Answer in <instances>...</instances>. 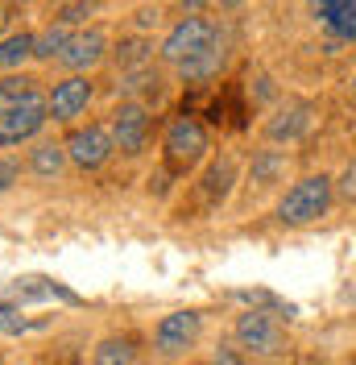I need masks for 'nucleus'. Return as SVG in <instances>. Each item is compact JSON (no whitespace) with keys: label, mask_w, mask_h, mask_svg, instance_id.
Segmentation results:
<instances>
[{"label":"nucleus","mask_w":356,"mask_h":365,"mask_svg":"<svg viewBox=\"0 0 356 365\" xmlns=\"http://www.w3.org/2000/svg\"><path fill=\"white\" fill-rule=\"evenodd\" d=\"M46 120H50V100H46L42 91H33L25 104H17L13 113L0 116V145H21V141H29Z\"/></svg>","instance_id":"4"},{"label":"nucleus","mask_w":356,"mask_h":365,"mask_svg":"<svg viewBox=\"0 0 356 365\" xmlns=\"http://www.w3.org/2000/svg\"><path fill=\"white\" fill-rule=\"evenodd\" d=\"M137 344L133 336H104L91 353V365H133Z\"/></svg>","instance_id":"13"},{"label":"nucleus","mask_w":356,"mask_h":365,"mask_svg":"<svg viewBox=\"0 0 356 365\" xmlns=\"http://www.w3.org/2000/svg\"><path fill=\"white\" fill-rule=\"evenodd\" d=\"M17 182V162L13 158H0V191H9Z\"/></svg>","instance_id":"23"},{"label":"nucleus","mask_w":356,"mask_h":365,"mask_svg":"<svg viewBox=\"0 0 356 365\" xmlns=\"http://www.w3.org/2000/svg\"><path fill=\"white\" fill-rule=\"evenodd\" d=\"M25 58H33V34H9L0 42V71L21 67Z\"/></svg>","instance_id":"17"},{"label":"nucleus","mask_w":356,"mask_h":365,"mask_svg":"<svg viewBox=\"0 0 356 365\" xmlns=\"http://www.w3.org/2000/svg\"><path fill=\"white\" fill-rule=\"evenodd\" d=\"M116 58H120L125 67H137V63L145 58V42H125V46H120V54H116Z\"/></svg>","instance_id":"22"},{"label":"nucleus","mask_w":356,"mask_h":365,"mask_svg":"<svg viewBox=\"0 0 356 365\" xmlns=\"http://www.w3.org/2000/svg\"><path fill=\"white\" fill-rule=\"evenodd\" d=\"M104 54H108V38H104L100 29H79V34H70V42L63 46L58 63L70 67V71H88V67H95Z\"/></svg>","instance_id":"9"},{"label":"nucleus","mask_w":356,"mask_h":365,"mask_svg":"<svg viewBox=\"0 0 356 365\" xmlns=\"http://www.w3.org/2000/svg\"><path fill=\"white\" fill-rule=\"evenodd\" d=\"M328 21L340 38H356V0L348 4H328Z\"/></svg>","instance_id":"18"},{"label":"nucleus","mask_w":356,"mask_h":365,"mask_svg":"<svg viewBox=\"0 0 356 365\" xmlns=\"http://www.w3.org/2000/svg\"><path fill=\"white\" fill-rule=\"evenodd\" d=\"M328 4H348V0H328Z\"/></svg>","instance_id":"28"},{"label":"nucleus","mask_w":356,"mask_h":365,"mask_svg":"<svg viewBox=\"0 0 356 365\" xmlns=\"http://www.w3.org/2000/svg\"><path fill=\"white\" fill-rule=\"evenodd\" d=\"M67 42H70V25L67 21L50 25V29H42V34H33V58H58Z\"/></svg>","instance_id":"16"},{"label":"nucleus","mask_w":356,"mask_h":365,"mask_svg":"<svg viewBox=\"0 0 356 365\" xmlns=\"http://www.w3.org/2000/svg\"><path fill=\"white\" fill-rule=\"evenodd\" d=\"M4 25H9V13H4V9H0V29H4Z\"/></svg>","instance_id":"26"},{"label":"nucleus","mask_w":356,"mask_h":365,"mask_svg":"<svg viewBox=\"0 0 356 365\" xmlns=\"http://www.w3.org/2000/svg\"><path fill=\"white\" fill-rule=\"evenodd\" d=\"M88 100H91L88 75H70L63 83H54V91H50V116L54 120H75L88 108Z\"/></svg>","instance_id":"10"},{"label":"nucleus","mask_w":356,"mask_h":365,"mask_svg":"<svg viewBox=\"0 0 356 365\" xmlns=\"http://www.w3.org/2000/svg\"><path fill=\"white\" fill-rule=\"evenodd\" d=\"M67 145V158L79 166V170H100L104 162L112 158L116 141H112V129L104 125H88V129H75V133L63 141Z\"/></svg>","instance_id":"5"},{"label":"nucleus","mask_w":356,"mask_h":365,"mask_svg":"<svg viewBox=\"0 0 356 365\" xmlns=\"http://www.w3.org/2000/svg\"><path fill=\"white\" fill-rule=\"evenodd\" d=\"M211 365H245V357H241L236 349H216V357H211Z\"/></svg>","instance_id":"24"},{"label":"nucleus","mask_w":356,"mask_h":365,"mask_svg":"<svg viewBox=\"0 0 356 365\" xmlns=\"http://www.w3.org/2000/svg\"><path fill=\"white\" fill-rule=\"evenodd\" d=\"M335 191H340V200H348V204H356V162L340 175V182H335Z\"/></svg>","instance_id":"21"},{"label":"nucleus","mask_w":356,"mask_h":365,"mask_svg":"<svg viewBox=\"0 0 356 365\" xmlns=\"http://www.w3.org/2000/svg\"><path fill=\"white\" fill-rule=\"evenodd\" d=\"M199 328H203V316L199 312H170V316H162L154 332V344L162 357H178V353H187L191 344L199 341Z\"/></svg>","instance_id":"7"},{"label":"nucleus","mask_w":356,"mask_h":365,"mask_svg":"<svg viewBox=\"0 0 356 365\" xmlns=\"http://www.w3.org/2000/svg\"><path fill=\"white\" fill-rule=\"evenodd\" d=\"M162 58H166L170 67H178L187 79H207V75H216L220 63H224L216 21H207L199 13H187V17L166 34Z\"/></svg>","instance_id":"1"},{"label":"nucleus","mask_w":356,"mask_h":365,"mask_svg":"<svg viewBox=\"0 0 356 365\" xmlns=\"http://www.w3.org/2000/svg\"><path fill=\"white\" fill-rule=\"evenodd\" d=\"M307 120H311V108H307V104H290V108H282V113L269 120L266 133L273 137V141H294V137L307 129Z\"/></svg>","instance_id":"11"},{"label":"nucleus","mask_w":356,"mask_h":365,"mask_svg":"<svg viewBox=\"0 0 356 365\" xmlns=\"http://www.w3.org/2000/svg\"><path fill=\"white\" fill-rule=\"evenodd\" d=\"M352 88H356V79H352Z\"/></svg>","instance_id":"29"},{"label":"nucleus","mask_w":356,"mask_h":365,"mask_svg":"<svg viewBox=\"0 0 356 365\" xmlns=\"http://www.w3.org/2000/svg\"><path fill=\"white\" fill-rule=\"evenodd\" d=\"M0 332H4V336L25 332V316L17 312V307H4V303H0Z\"/></svg>","instance_id":"20"},{"label":"nucleus","mask_w":356,"mask_h":365,"mask_svg":"<svg viewBox=\"0 0 356 365\" xmlns=\"http://www.w3.org/2000/svg\"><path fill=\"white\" fill-rule=\"evenodd\" d=\"M220 4H224V9H232V4H241V0H220Z\"/></svg>","instance_id":"27"},{"label":"nucleus","mask_w":356,"mask_h":365,"mask_svg":"<svg viewBox=\"0 0 356 365\" xmlns=\"http://www.w3.org/2000/svg\"><path fill=\"white\" fill-rule=\"evenodd\" d=\"M162 150H166V166L170 170H191L207 154V129H203L195 116L182 113L170 120V129L162 137Z\"/></svg>","instance_id":"3"},{"label":"nucleus","mask_w":356,"mask_h":365,"mask_svg":"<svg viewBox=\"0 0 356 365\" xmlns=\"http://www.w3.org/2000/svg\"><path fill=\"white\" fill-rule=\"evenodd\" d=\"M145 137H150V113L141 104H120L112 113V141L120 154H141Z\"/></svg>","instance_id":"8"},{"label":"nucleus","mask_w":356,"mask_h":365,"mask_svg":"<svg viewBox=\"0 0 356 365\" xmlns=\"http://www.w3.org/2000/svg\"><path fill=\"white\" fill-rule=\"evenodd\" d=\"M203 4H207V0H182V9H187V13H199Z\"/></svg>","instance_id":"25"},{"label":"nucleus","mask_w":356,"mask_h":365,"mask_svg":"<svg viewBox=\"0 0 356 365\" xmlns=\"http://www.w3.org/2000/svg\"><path fill=\"white\" fill-rule=\"evenodd\" d=\"M33 91H38V79H29V75H4L0 79V116L13 113L17 104H25Z\"/></svg>","instance_id":"15"},{"label":"nucleus","mask_w":356,"mask_h":365,"mask_svg":"<svg viewBox=\"0 0 356 365\" xmlns=\"http://www.w3.org/2000/svg\"><path fill=\"white\" fill-rule=\"evenodd\" d=\"M232 179H236V166H232V158H220L207 166V175H203V200L207 204H220L224 195L232 191Z\"/></svg>","instance_id":"12"},{"label":"nucleus","mask_w":356,"mask_h":365,"mask_svg":"<svg viewBox=\"0 0 356 365\" xmlns=\"http://www.w3.org/2000/svg\"><path fill=\"white\" fill-rule=\"evenodd\" d=\"M29 166H33L38 179H54V175L67 166V145H58V141H38V150L29 154Z\"/></svg>","instance_id":"14"},{"label":"nucleus","mask_w":356,"mask_h":365,"mask_svg":"<svg viewBox=\"0 0 356 365\" xmlns=\"http://www.w3.org/2000/svg\"><path fill=\"white\" fill-rule=\"evenodd\" d=\"M328 207H332V179L328 175H307L303 182H294L286 195H282L278 220L290 228H298V225H311L319 216H328Z\"/></svg>","instance_id":"2"},{"label":"nucleus","mask_w":356,"mask_h":365,"mask_svg":"<svg viewBox=\"0 0 356 365\" xmlns=\"http://www.w3.org/2000/svg\"><path fill=\"white\" fill-rule=\"evenodd\" d=\"M282 170H286V158H282V154H273V150H266L261 158L253 162V182H273Z\"/></svg>","instance_id":"19"},{"label":"nucleus","mask_w":356,"mask_h":365,"mask_svg":"<svg viewBox=\"0 0 356 365\" xmlns=\"http://www.w3.org/2000/svg\"><path fill=\"white\" fill-rule=\"evenodd\" d=\"M236 341H241V349L257 353V357H273V353H282L286 332L266 312H245V316L236 319Z\"/></svg>","instance_id":"6"}]
</instances>
